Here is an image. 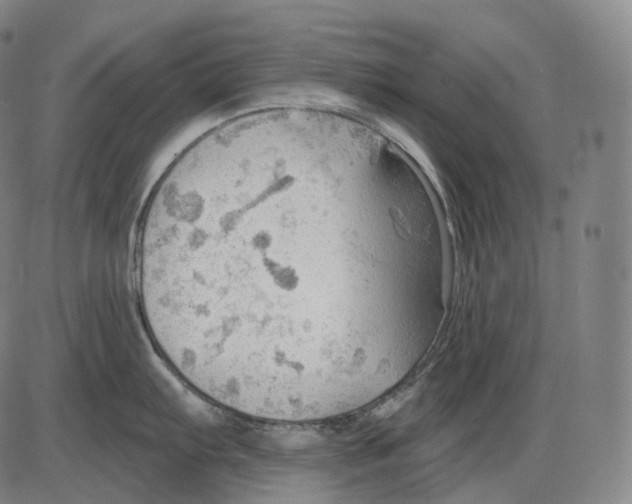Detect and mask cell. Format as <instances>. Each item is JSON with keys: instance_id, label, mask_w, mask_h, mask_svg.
<instances>
[{"instance_id": "cell-1", "label": "cell", "mask_w": 632, "mask_h": 504, "mask_svg": "<svg viewBox=\"0 0 632 504\" xmlns=\"http://www.w3.org/2000/svg\"><path fill=\"white\" fill-rule=\"evenodd\" d=\"M409 243L391 177L352 134L237 117L184 150L146 204L143 318L177 374L223 405L323 391L392 346Z\"/></svg>"}]
</instances>
